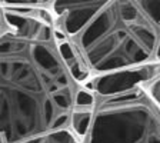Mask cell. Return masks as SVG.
Listing matches in <instances>:
<instances>
[{
  "label": "cell",
  "instance_id": "cell-1",
  "mask_svg": "<svg viewBox=\"0 0 160 143\" xmlns=\"http://www.w3.org/2000/svg\"><path fill=\"white\" fill-rule=\"evenodd\" d=\"M82 84L60 49L50 0L0 2V143H83Z\"/></svg>",
  "mask_w": 160,
  "mask_h": 143
},
{
  "label": "cell",
  "instance_id": "cell-2",
  "mask_svg": "<svg viewBox=\"0 0 160 143\" xmlns=\"http://www.w3.org/2000/svg\"><path fill=\"white\" fill-rule=\"evenodd\" d=\"M50 9L92 79L159 63L160 0H50Z\"/></svg>",
  "mask_w": 160,
  "mask_h": 143
},
{
  "label": "cell",
  "instance_id": "cell-3",
  "mask_svg": "<svg viewBox=\"0 0 160 143\" xmlns=\"http://www.w3.org/2000/svg\"><path fill=\"white\" fill-rule=\"evenodd\" d=\"M159 72L154 63L84 84L94 93L84 143H160V105L144 84Z\"/></svg>",
  "mask_w": 160,
  "mask_h": 143
},
{
  "label": "cell",
  "instance_id": "cell-4",
  "mask_svg": "<svg viewBox=\"0 0 160 143\" xmlns=\"http://www.w3.org/2000/svg\"><path fill=\"white\" fill-rule=\"evenodd\" d=\"M146 87L149 89L150 94L156 99V102L160 105V72L156 74V76H153L152 79L146 80Z\"/></svg>",
  "mask_w": 160,
  "mask_h": 143
}]
</instances>
